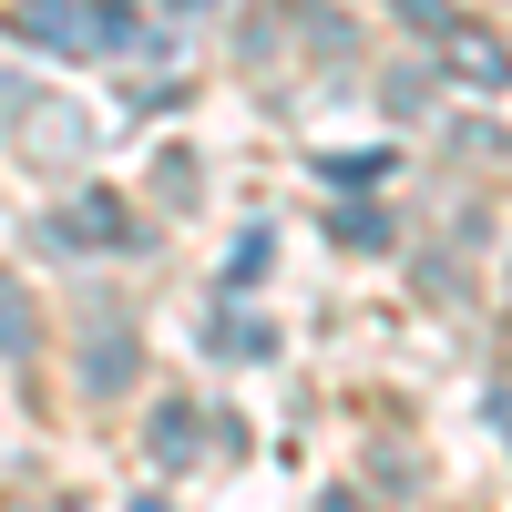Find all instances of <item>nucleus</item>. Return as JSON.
<instances>
[{"instance_id":"nucleus-1","label":"nucleus","mask_w":512,"mask_h":512,"mask_svg":"<svg viewBox=\"0 0 512 512\" xmlns=\"http://www.w3.org/2000/svg\"><path fill=\"white\" fill-rule=\"evenodd\" d=\"M62 236H72V246H113V236H123V205H113V195H82L72 216H62Z\"/></svg>"},{"instance_id":"nucleus-2","label":"nucleus","mask_w":512,"mask_h":512,"mask_svg":"<svg viewBox=\"0 0 512 512\" xmlns=\"http://www.w3.org/2000/svg\"><path fill=\"white\" fill-rule=\"evenodd\" d=\"M0 349H31V308H21V287H0Z\"/></svg>"},{"instance_id":"nucleus-3","label":"nucleus","mask_w":512,"mask_h":512,"mask_svg":"<svg viewBox=\"0 0 512 512\" xmlns=\"http://www.w3.org/2000/svg\"><path fill=\"white\" fill-rule=\"evenodd\" d=\"M328 512H359V502H349V492H338V502H328Z\"/></svg>"}]
</instances>
